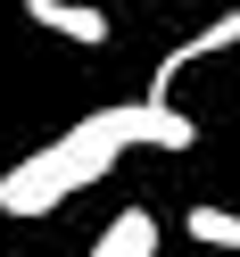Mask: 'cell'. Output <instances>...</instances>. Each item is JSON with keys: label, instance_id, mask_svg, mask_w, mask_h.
<instances>
[{"label": "cell", "instance_id": "1", "mask_svg": "<svg viewBox=\"0 0 240 257\" xmlns=\"http://www.w3.org/2000/svg\"><path fill=\"white\" fill-rule=\"evenodd\" d=\"M133 150L124 141V124H116V108H100V116H83L75 133H58L50 150H34V158H17V166L0 174V216H50L58 199H75V191H91L116 158Z\"/></svg>", "mask_w": 240, "mask_h": 257}, {"label": "cell", "instance_id": "2", "mask_svg": "<svg viewBox=\"0 0 240 257\" xmlns=\"http://www.w3.org/2000/svg\"><path fill=\"white\" fill-rule=\"evenodd\" d=\"M116 124H124V141H133V150H190V141H199V124H190L182 108L166 100V91L124 100V108H116Z\"/></svg>", "mask_w": 240, "mask_h": 257}, {"label": "cell", "instance_id": "3", "mask_svg": "<svg viewBox=\"0 0 240 257\" xmlns=\"http://www.w3.org/2000/svg\"><path fill=\"white\" fill-rule=\"evenodd\" d=\"M232 42H240V9H223V17H207V25H199L190 42H174V50L157 58V83H149V91H174V83H182L190 67H199V58H223Z\"/></svg>", "mask_w": 240, "mask_h": 257}, {"label": "cell", "instance_id": "4", "mask_svg": "<svg viewBox=\"0 0 240 257\" xmlns=\"http://www.w3.org/2000/svg\"><path fill=\"white\" fill-rule=\"evenodd\" d=\"M25 17L50 25V34H67L75 50H100L116 25H108V9H83V0H25Z\"/></svg>", "mask_w": 240, "mask_h": 257}, {"label": "cell", "instance_id": "5", "mask_svg": "<svg viewBox=\"0 0 240 257\" xmlns=\"http://www.w3.org/2000/svg\"><path fill=\"white\" fill-rule=\"evenodd\" d=\"M83 257H157V216H149V207H124Z\"/></svg>", "mask_w": 240, "mask_h": 257}, {"label": "cell", "instance_id": "6", "mask_svg": "<svg viewBox=\"0 0 240 257\" xmlns=\"http://www.w3.org/2000/svg\"><path fill=\"white\" fill-rule=\"evenodd\" d=\"M190 240H207V249H240V216H232V207H190Z\"/></svg>", "mask_w": 240, "mask_h": 257}]
</instances>
